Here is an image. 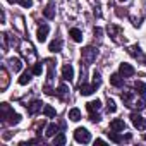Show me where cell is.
<instances>
[{
	"label": "cell",
	"instance_id": "cell-4",
	"mask_svg": "<svg viewBox=\"0 0 146 146\" xmlns=\"http://www.w3.org/2000/svg\"><path fill=\"white\" fill-rule=\"evenodd\" d=\"M129 53H131V57H134V58L141 60L143 64H146V57H144V53L141 52L139 45H131V46H129Z\"/></svg>",
	"mask_w": 146,
	"mask_h": 146
},
{
	"label": "cell",
	"instance_id": "cell-18",
	"mask_svg": "<svg viewBox=\"0 0 146 146\" xmlns=\"http://www.w3.org/2000/svg\"><path fill=\"white\" fill-rule=\"evenodd\" d=\"M43 16H45L46 19H53V17H55V7H53V4H48V5L45 7Z\"/></svg>",
	"mask_w": 146,
	"mask_h": 146
},
{
	"label": "cell",
	"instance_id": "cell-20",
	"mask_svg": "<svg viewBox=\"0 0 146 146\" xmlns=\"http://www.w3.org/2000/svg\"><path fill=\"white\" fill-rule=\"evenodd\" d=\"M57 134H58V125L57 124H50L46 127V131H45V136H48V137H53Z\"/></svg>",
	"mask_w": 146,
	"mask_h": 146
},
{
	"label": "cell",
	"instance_id": "cell-7",
	"mask_svg": "<svg viewBox=\"0 0 146 146\" xmlns=\"http://www.w3.org/2000/svg\"><path fill=\"white\" fill-rule=\"evenodd\" d=\"M62 78L65 81H72V79H74V67H72L70 64H65L62 67Z\"/></svg>",
	"mask_w": 146,
	"mask_h": 146
},
{
	"label": "cell",
	"instance_id": "cell-28",
	"mask_svg": "<svg viewBox=\"0 0 146 146\" xmlns=\"http://www.w3.org/2000/svg\"><path fill=\"white\" fill-rule=\"evenodd\" d=\"M132 107H136L137 110H143V108H146V100H144V98L141 96L139 100H136V102L132 103Z\"/></svg>",
	"mask_w": 146,
	"mask_h": 146
},
{
	"label": "cell",
	"instance_id": "cell-17",
	"mask_svg": "<svg viewBox=\"0 0 146 146\" xmlns=\"http://www.w3.org/2000/svg\"><path fill=\"white\" fill-rule=\"evenodd\" d=\"M69 119H70L72 122L81 120V110H79V108H70V110H69Z\"/></svg>",
	"mask_w": 146,
	"mask_h": 146
},
{
	"label": "cell",
	"instance_id": "cell-26",
	"mask_svg": "<svg viewBox=\"0 0 146 146\" xmlns=\"http://www.w3.org/2000/svg\"><path fill=\"white\" fill-rule=\"evenodd\" d=\"M43 115H45V117H48V119L55 117V108H53V107H50V105H45V107H43Z\"/></svg>",
	"mask_w": 146,
	"mask_h": 146
},
{
	"label": "cell",
	"instance_id": "cell-33",
	"mask_svg": "<svg viewBox=\"0 0 146 146\" xmlns=\"http://www.w3.org/2000/svg\"><path fill=\"white\" fill-rule=\"evenodd\" d=\"M90 120L91 122H100V115L98 113H90Z\"/></svg>",
	"mask_w": 146,
	"mask_h": 146
},
{
	"label": "cell",
	"instance_id": "cell-30",
	"mask_svg": "<svg viewBox=\"0 0 146 146\" xmlns=\"http://www.w3.org/2000/svg\"><path fill=\"white\" fill-rule=\"evenodd\" d=\"M31 72L35 76H41V72H43V65L41 64H35L33 65V69H31Z\"/></svg>",
	"mask_w": 146,
	"mask_h": 146
},
{
	"label": "cell",
	"instance_id": "cell-32",
	"mask_svg": "<svg viewBox=\"0 0 146 146\" xmlns=\"http://www.w3.org/2000/svg\"><path fill=\"white\" fill-rule=\"evenodd\" d=\"M19 4L24 7V9H29L33 5V0H19Z\"/></svg>",
	"mask_w": 146,
	"mask_h": 146
},
{
	"label": "cell",
	"instance_id": "cell-19",
	"mask_svg": "<svg viewBox=\"0 0 146 146\" xmlns=\"http://www.w3.org/2000/svg\"><path fill=\"white\" fill-rule=\"evenodd\" d=\"M55 93H57V96H58L60 100H65V98H67V95H69V88H67L65 84H60V86H58V90H57Z\"/></svg>",
	"mask_w": 146,
	"mask_h": 146
},
{
	"label": "cell",
	"instance_id": "cell-5",
	"mask_svg": "<svg viewBox=\"0 0 146 146\" xmlns=\"http://www.w3.org/2000/svg\"><path fill=\"white\" fill-rule=\"evenodd\" d=\"M119 72H120V74H122L124 78H132L136 70H134V67H132L131 64H125V62H124V64H120V67H119Z\"/></svg>",
	"mask_w": 146,
	"mask_h": 146
},
{
	"label": "cell",
	"instance_id": "cell-13",
	"mask_svg": "<svg viewBox=\"0 0 146 146\" xmlns=\"http://www.w3.org/2000/svg\"><path fill=\"white\" fill-rule=\"evenodd\" d=\"M69 36L74 40L76 43H81V41H83V33H81V29H78V28H72V29L69 31Z\"/></svg>",
	"mask_w": 146,
	"mask_h": 146
},
{
	"label": "cell",
	"instance_id": "cell-29",
	"mask_svg": "<svg viewBox=\"0 0 146 146\" xmlns=\"http://www.w3.org/2000/svg\"><path fill=\"white\" fill-rule=\"evenodd\" d=\"M93 86L95 88L102 86V76H100V72H95V74H93Z\"/></svg>",
	"mask_w": 146,
	"mask_h": 146
},
{
	"label": "cell",
	"instance_id": "cell-1",
	"mask_svg": "<svg viewBox=\"0 0 146 146\" xmlns=\"http://www.w3.org/2000/svg\"><path fill=\"white\" fill-rule=\"evenodd\" d=\"M96 55H98V50L93 48V46H86V48L81 50V57H83L84 64H93L95 58H96Z\"/></svg>",
	"mask_w": 146,
	"mask_h": 146
},
{
	"label": "cell",
	"instance_id": "cell-9",
	"mask_svg": "<svg viewBox=\"0 0 146 146\" xmlns=\"http://www.w3.org/2000/svg\"><path fill=\"white\" fill-rule=\"evenodd\" d=\"M110 84L115 86V88H122L124 86V76L120 74V72L119 74H112L110 76Z\"/></svg>",
	"mask_w": 146,
	"mask_h": 146
},
{
	"label": "cell",
	"instance_id": "cell-31",
	"mask_svg": "<svg viewBox=\"0 0 146 146\" xmlns=\"http://www.w3.org/2000/svg\"><path fill=\"white\" fill-rule=\"evenodd\" d=\"M107 112H108V113H115V112H117V105H115V102H113V100H108Z\"/></svg>",
	"mask_w": 146,
	"mask_h": 146
},
{
	"label": "cell",
	"instance_id": "cell-11",
	"mask_svg": "<svg viewBox=\"0 0 146 146\" xmlns=\"http://www.w3.org/2000/svg\"><path fill=\"white\" fill-rule=\"evenodd\" d=\"M125 129V122L124 120H120V119H113L112 122H110V131H117V132H120V131H124Z\"/></svg>",
	"mask_w": 146,
	"mask_h": 146
},
{
	"label": "cell",
	"instance_id": "cell-16",
	"mask_svg": "<svg viewBox=\"0 0 146 146\" xmlns=\"http://www.w3.org/2000/svg\"><path fill=\"white\" fill-rule=\"evenodd\" d=\"M0 74H2V84H0V90H5L9 84V74H7V69L2 67L0 69Z\"/></svg>",
	"mask_w": 146,
	"mask_h": 146
},
{
	"label": "cell",
	"instance_id": "cell-34",
	"mask_svg": "<svg viewBox=\"0 0 146 146\" xmlns=\"http://www.w3.org/2000/svg\"><path fill=\"white\" fill-rule=\"evenodd\" d=\"M102 35V29L100 28H95V36H100Z\"/></svg>",
	"mask_w": 146,
	"mask_h": 146
},
{
	"label": "cell",
	"instance_id": "cell-2",
	"mask_svg": "<svg viewBox=\"0 0 146 146\" xmlns=\"http://www.w3.org/2000/svg\"><path fill=\"white\" fill-rule=\"evenodd\" d=\"M74 139H76L78 143L88 144V143L91 141V134H90L88 129H84V127H78V129L74 131Z\"/></svg>",
	"mask_w": 146,
	"mask_h": 146
},
{
	"label": "cell",
	"instance_id": "cell-15",
	"mask_svg": "<svg viewBox=\"0 0 146 146\" xmlns=\"http://www.w3.org/2000/svg\"><path fill=\"white\" fill-rule=\"evenodd\" d=\"M33 76H35V74H33V72H29V70H28V72H23L21 78H19V84H21V86H26V84L31 81Z\"/></svg>",
	"mask_w": 146,
	"mask_h": 146
},
{
	"label": "cell",
	"instance_id": "cell-3",
	"mask_svg": "<svg viewBox=\"0 0 146 146\" xmlns=\"http://www.w3.org/2000/svg\"><path fill=\"white\" fill-rule=\"evenodd\" d=\"M131 122H132V125H134L137 131H146V119H144V117H141V115H137V113H132V115H131Z\"/></svg>",
	"mask_w": 146,
	"mask_h": 146
},
{
	"label": "cell",
	"instance_id": "cell-22",
	"mask_svg": "<svg viewBox=\"0 0 146 146\" xmlns=\"http://www.w3.org/2000/svg\"><path fill=\"white\" fill-rule=\"evenodd\" d=\"M11 65H12V70L14 72H21V69H23L21 58H11Z\"/></svg>",
	"mask_w": 146,
	"mask_h": 146
},
{
	"label": "cell",
	"instance_id": "cell-14",
	"mask_svg": "<svg viewBox=\"0 0 146 146\" xmlns=\"http://www.w3.org/2000/svg\"><path fill=\"white\" fill-rule=\"evenodd\" d=\"M62 45H64V43H62V40H60V38H57V40H53V41L48 45V50H50L52 53H57V52H60V50H62Z\"/></svg>",
	"mask_w": 146,
	"mask_h": 146
},
{
	"label": "cell",
	"instance_id": "cell-6",
	"mask_svg": "<svg viewBox=\"0 0 146 146\" xmlns=\"http://www.w3.org/2000/svg\"><path fill=\"white\" fill-rule=\"evenodd\" d=\"M95 91H96V88L93 86V83H91V84H88V83H84V81H83V83L79 84V93H81L83 96H90V95H93Z\"/></svg>",
	"mask_w": 146,
	"mask_h": 146
},
{
	"label": "cell",
	"instance_id": "cell-35",
	"mask_svg": "<svg viewBox=\"0 0 146 146\" xmlns=\"http://www.w3.org/2000/svg\"><path fill=\"white\" fill-rule=\"evenodd\" d=\"M95 144H105V141H103V139H96Z\"/></svg>",
	"mask_w": 146,
	"mask_h": 146
},
{
	"label": "cell",
	"instance_id": "cell-27",
	"mask_svg": "<svg viewBox=\"0 0 146 146\" xmlns=\"http://www.w3.org/2000/svg\"><path fill=\"white\" fill-rule=\"evenodd\" d=\"M108 137H110V141L112 143H122V136L120 134H117V131H112V132H108Z\"/></svg>",
	"mask_w": 146,
	"mask_h": 146
},
{
	"label": "cell",
	"instance_id": "cell-12",
	"mask_svg": "<svg viewBox=\"0 0 146 146\" xmlns=\"http://www.w3.org/2000/svg\"><path fill=\"white\" fill-rule=\"evenodd\" d=\"M86 108H88V112H90V113H96V112L102 108V102H100V100L88 102V103H86Z\"/></svg>",
	"mask_w": 146,
	"mask_h": 146
},
{
	"label": "cell",
	"instance_id": "cell-10",
	"mask_svg": "<svg viewBox=\"0 0 146 146\" xmlns=\"http://www.w3.org/2000/svg\"><path fill=\"white\" fill-rule=\"evenodd\" d=\"M41 105H43V103H41L40 100H35L33 103L28 105V113H29V115H36V113L41 110Z\"/></svg>",
	"mask_w": 146,
	"mask_h": 146
},
{
	"label": "cell",
	"instance_id": "cell-36",
	"mask_svg": "<svg viewBox=\"0 0 146 146\" xmlns=\"http://www.w3.org/2000/svg\"><path fill=\"white\" fill-rule=\"evenodd\" d=\"M9 4H16V2H19V0H7Z\"/></svg>",
	"mask_w": 146,
	"mask_h": 146
},
{
	"label": "cell",
	"instance_id": "cell-24",
	"mask_svg": "<svg viewBox=\"0 0 146 146\" xmlns=\"http://www.w3.org/2000/svg\"><path fill=\"white\" fill-rule=\"evenodd\" d=\"M131 100H132V91H124V93H122V102H124L127 107H132V102H131Z\"/></svg>",
	"mask_w": 146,
	"mask_h": 146
},
{
	"label": "cell",
	"instance_id": "cell-21",
	"mask_svg": "<svg viewBox=\"0 0 146 146\" xmlns=\"http://www.w3.org/2000/svg\"><path fill=\"white\" fill-rule=\"evenodd\" d=\"M134 90H136L141 96H144V95H146V84H144L143 81H136V83H134Z\"/></svg>",
	"mask_w": 146,
	"mask_h": 146
},
{
	"label": "cell",
	"instance_id": "cell-37",
	"mask_svg": "<svg viewBox=\"0 0 146 146\" xmlns=\"http://www.w3.org/2000/svg\"><path fill=\"white\" fill-rule=\"evenodd\" d=\"M120 2H127V0H120Z\"/></svg>",
	"mask_w": 146,
	"mask_h": 146
},
{
	"label": "cell",
	"instance_id": "cell-23",
	"mask_svg": "<svg viewBox=\"0 0 146 146\" xmlns=\"http://www.w3.org/2000/svg\"><path fill=\"white\" fill-rule=\"evenodd\" d=\"M65 141H67V137H65V134H64V132H58V134L53 137V144H55V146L65 144Z\"/></svg>",
	"mask_w": 146,
	"mask_h": 146
},
{
	"label": "cell",
	"instance_id": "cell-25",
	"mask_svg": "<svg viewBox=\"0 0 146 146\" xmlns=\"http://www.w3.org/2000/svg\"><path fill=\"white\" fill-rule=\"evenodd\" d=\"M122 33V29L120 28H117V26H108V35L113 38V40H117V36Z\"/></svg>",
	"mask_w": 146,
	"mask_h": 146
},
{
	"label": "cell",
	"instance_id": "cell-8",
	"mask_svg": "<svg viewBox=\"0 0 146 146\" xmlns=\"http://www.w3.org/2000/svg\"><path fill=\"white\" fill-rule=\"evenodd\" d=\"M48 31H50V28H48V24H41V26L38 28V33H36V38H38V41H40V43H43V41L46 40V36H48Z\"/></svg>",
	"mask_w": 146,
	"mask_h": 146
}]
</instances>
